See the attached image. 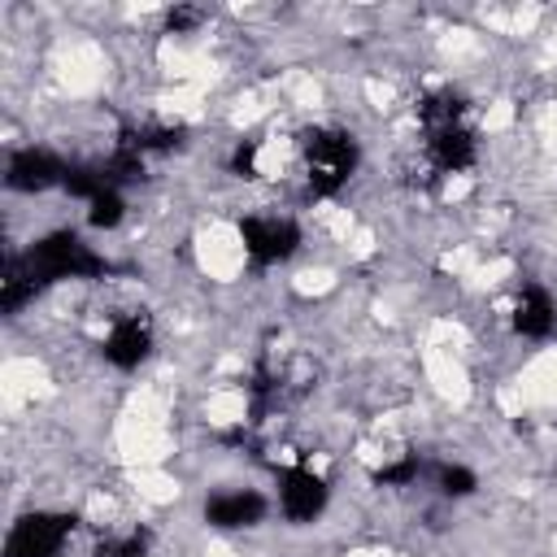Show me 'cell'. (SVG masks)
<instances>
[{
    "mask_svg": "<svg viewBox=\"0 0 557 557\" xmlns=\"http://www.w3.org/2000/svg\"><path fill=\"white\" fill-rule=\"evenodd\" d=\"M300 152H305V165H309V187L313 196H331L348 183L352 165H357V144L352 135L344 131H331V126H313L300 135Z\"/></svg>",
    "mask_w": 557,
    "mask_h": 557,
    "instance_id": "1",
    "label": "cell"
},
{
    "mask_svg": "<svg viewBox=\"0 0 557 557\" xmlns=\"http://www.w3.org/2000/svg\"><path fill=\"white\" fill-rule=\"evenodd\" d=\"M26 265L35 270L39 283H52V278H91V274L104 270V261L78 235H70V231H57V235L39 239L35 252L26 257Z\"/></svg>",
    "mask_w": 557,
    "mask_h": 557,
    "instance_id": "2",
    "label": "cell"
},
{
    "mask_svg": "<svg viewBox=\"0 0 557 557\" xmlns=\"http://www.w3.org/2000/svg\"><path fill=\"white\" fill-rule=\"evenodd\" d=\"M74 518L70 513H26L13 522L4 553L9 557H57L61 544L70 540Z\"/></svg>",
    "mask_w": 557,
    "mask_h": 557,
    "instance_id": "3",
    "label": "cell"
},
{
    "mask_svg": "<svg viewBox=\"0 0 557 557\" xmlns=\"http://www.w3.org/2000/svg\"><path fill=\"white\" fill-rule=\"evenodd\" d=\"M239 239H244L252 261H283V257L296 252L300 231L287 218H244L239 222Z\"/></svg>",
    "mask_w": 557,
    "mask_h": 557,
    "instance_id": "4",
    "label": "cell"
},
{
    "mask_svg": "<svg viewBox=\"0 0 557 557\" xmlns=\"http://www.w3.org/2000/svg\"><path fill=\"white\" fill-rule=\"evenodd\" d=\"M278 500H283V513H287L292 522H309V518H318L322 505H326V483H322L313 470L296 466V470L283 474Z\"/></svg>",
    "mask_w": 557,
    "mask_h": 557,
    "instance_id": "5",
    "label": "cell"
},
{
    "mask_svg": "<svg viewBox=\"0 0 557 557\" xmlns=\"http://www.w3.org/2000/svg\"><path fill=\"white\" fill-rule=\"evenodd\" d=\"M65 174H70V165H61L52 152H44V148H26V152H17L13 161H9V187H17V191H44V187H57V183H65Z\"/></svg>",
    "mask_w": 557,
    "mask_h": 557,
    "instance_id": "6",
    "label": "cell"
},
{
    "mask_svg": "<svg viewBox=\"0 0 557 557\" xmlns=\"http://www.w3.org/2000/svg\"><path fill=\"white\" fill-rule=\"evenodd\" d=\"M148 348H152V326H148V318H122V322L109 331V339H104V357H109L113 366H122V370L139 366V361L148 357Z\"/></svg>",
    "mask_w": 557,
    "mask_h": 557,
    "instance_id": "7",
    "label": "cell"
},
{
    "mask_svg": "<svg viewBox=\"0 0 557 557\" xmlns=\"http://www.w3.org/2000/svg\"><path fill=\"white\" fill-rule=\"evenodd\" d=\"M205 518L222 531H239V527H257L265 518V500L257 492H222L205 505Z\"/></svg>",
    "mask_w": 557,
    "mask_h": 557,
    "instance_id": "8",
    "label": "cell"
},
{
    "mask_svg": "<svg viewBox=\"0 0 557 557\" xmlns=\"http://www.w3.org/2000/svg\"><path fill=\"white\" fill-rule=\"evenodd\" d=\"M431 139H426V152H431V161L444 170V174H457V170H466V165H474V139H470V131L457 122V126H444V131H426Z\"/></svg>",
    "mask_w": 557,
    "mask_h": 557,
    "instance_id": "9",
    "label": "cell"
},
{
    "mask_svg": "<svg viewBox=\"0 0 557 557\" xmlns=\"http://www.w3.org/2000/svg\"><path fill=\"white\" fill-rule=\"evenodd\" d=\"M553 300H548V292H540V287H527L522 296H518V305H513V326L522 331V335H531V339H540V335H548L553 331Z\"/></svg>",
    "mask_w": 557,
    "mask_h": 557,
    "instance_id": "10",
    "label": "cell"
},
{
    "mask_svg": "<svg viewBox=\"0 0 557 557\" xmlns=\"http://www.w3.org/2000/svg\"><path fill=\"white\" fill-rule=\"evenodd\" d=\"M418 117H422L426 131L457 126V122H461V96H453V91H435V96H426V100L418 104Z\"/></svg>",
    "mask_w": 557,
    "mask_h": 557,
    "instance_id": "11",
    "label": "cell"
},
{
    "mask_svg": "<svg viewBox=\"0 0 557 557\" xmlns=\"http://www.w3.org/2000/svg\"><path fill=\"white\" fill-rule=\"evenodd\" d=\"M91 226H100V231H109V226H117L122 222V196H117V187H104L96 200H91Z\"/></svg>",
    "mask_w": 557,
    "mask_h": 557,
    "instance_id": "12",
    "label": "cell"
},
{
    "mask_svg": "<svg viewBox=\"0 0 557 557\" xmlns=\"http://www.w3.org/2000/svg\"><path fill=\"white\" fill-rule=\"evenodd\" d=\"M100 557H144L148 553V531H126V535H117V540H104L100 548H96Z\"/></svg>",
    "mask_w": 557,
    "mask_h": 557,
    "instance_id": "13",
    "label": "cell"
},
{
    "mask_svg": "<svg viewBox=\"0 0 557 557\" xmlns=\"http://www.w3.org/2000/svg\"><path fill=\"white\" fill-rule=\"evenodd\" d=\"M440 487H444L448 496H470V492H474V474H470L466 466H444V470H440Z\"/></svg>",
    "mask_w": 557,
    "mask_h": 557,
    "instance_id": "14",
    "label": "cell"
},
{
    "mask_svg": "<svg viewBox=\"0 0 557 557\" xmlns=\"http://www.w3.org/2000/svg\"><path fill=\"white\" fill-rule=\"evenodd\" d=\"M413 474H418V461H413V457H405V461H396V466H383L374 479H379V483H409Z\"/></svg>",
    "mask_w": 557,
    "mask_h": 557,
    "instance_id": "15",
    "label": "cell"
},
{
    "mask_svg": "<svg viewBox=\"0 0 557 557\" xmlns=\"http://www.w3.org/2000/svg\"><path fill=\"white\" fill-rule=\"evenodd\" d=\"M252 161H257V144H239L235 148V174H244V178H252Z\"/></svg>",
    "mask_w": 557,
    "mask_h": 557,
    "instance_id": "16",
    "label": "cell"
},
{
    "mask_svg": "<svg viewBox=\"0 0 557 557\" xmlns=\"http://www.w3.org/2000/svg\"><path fill=\"white\" fill-rule=\"evenodd\" d=\"M200 22V9H170V30H191Z\"/></svg>",
    "mask_w": 557,
    "mask_h": 557,
    "instance_id": "17",
    "label": "cell"
}]
</instances>
